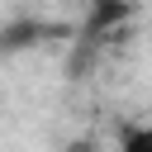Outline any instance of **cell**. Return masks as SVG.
Here are the masks:
<instances>
[{
    "mask_svg": "<svg viewBox=\"0 0 152 152\" xmlns=\"http://www.w3.org/2000/svg\"><path fill=\"white\" fill-rule=\"evenodd\" d=\"M114 152H152V124H142V128L124 133V142H119Z\"/></svg>",
    "mask_w": 152,
    "mask_h": 152,
    "instance_id": "7a4b0ae2",
    "label": "cell"
},
{
    "mask_svg": "<svg viewBox=\"0 0 152 152\" xmlns=\"http://www.w3.org/2000/svg\"><path fill=\"white\" fill-rule=\"evenodd\" d=\"M48 33H52V24H43V19H10V24H0V52H24V48L43 43Z\"/></svg>",
    "mask_w": 152,
    "mask_h": 152,
    "instance_id": "6da1fadb",
    "label": "cell"
}]
</instances>
